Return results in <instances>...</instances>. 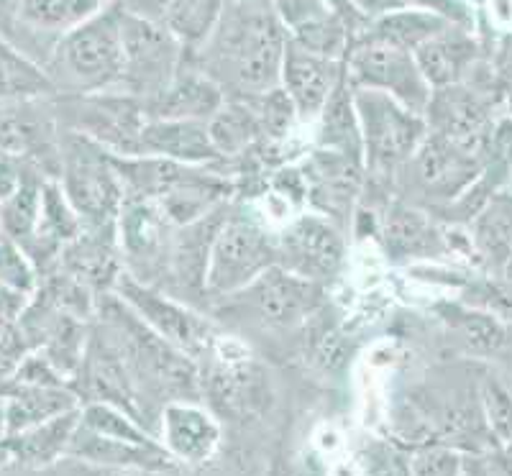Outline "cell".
Instances as JSON below:
<instances>
[{
  "label": "cell",
  "instance_id": "cell-42",
  "mask_svg": "<svg viewBox=\"0 0 512 476\" xmlns=\"http://www.w3.org/2000/svg\"><path fill=\"white\" fill-rule=\"evenodd\" d=\"M349 3L364 24L384 16V13L397 11V8H408V6H402V0H349Z\"/></svg>",
  "mask_w": 512,
  "mask_h": 476
},
{
  "label": "cell",
  "instance_id": "cell-26",
  "mask_svg": "<svg viewBox=\"0 0 512 476\" xmlns=\"http://www.w3.org/2000/svg\"><path fill=\"white\" fill-rule=\"evenodd\" d=\"M77 420H80V407L29 430L13 433V436H0V456H3L6 474H31L67 456Z\"/></svg>",
  "mask_w": 512,
  "mask_h": 476
},
{
  "label": "cell",
  "instance_id": "cell-7",
  "mask_svg": "<svg viewBox=\"0 0 512 476\" xmlns=\"http://www.w3.org/2000/svg\"><path fill=\"white\" fill-rule=\"evenodd\" d=\"M277 264V228L269 226L256 205L233 203L216 236L208 264V305L249 287Z\"/></svg>",
  "mask_w": 512,
  "mask_h": 476
},
{
  "label": "cell",
  "instance_id": "cell-12",
  "mask_svg": "<svg viewBox=\"0 0 512 476\" xmlns=\"http://www.w3.org/2000/svg\"><path fill=\"white\" fill-rule=\"evenodd\" d=\"M351 236L313 210L277 228V264L313 285L331 290L349 264Z\"/></svg>",
  "mask_w": 512,
  "mask_h": 476
},
{
  "label": "cell",
  "instance_id": "cell-8",
  "mask_svg": "<svg viewBox=\"0 0 512 476\" xmlns=\"http://www.w3.org/2000/svg\"><path fill=\"white\" fill-rule=\"evenodd\" d=\"M482 172V157L428 131L418 151L395 175L392 190H395V200L423 208L433 215L459 200L479 180Z\"/></svg>",
  "mask_w": 512,
  "mask_h": 476
},
{
  "label": "cell",
  "instance_id": "cell-49",
  "mask_svg": "<svg viewBox=\"0 0 512 476\" xmlns=\"http://www.w3.org/2000/svg\"><path fill=\"white\" fill-rule=\"evenodd\" d=\"M510 180H512V164H510Z\"/></svg>",
  "mask_w": 512,
  "mask_h": 476
},
{
  "label": "cell",
  "instance_id": "cell-14",
  "mask_svg": "<svg viewBox=\"0 0 512 476\" xmlns=\"http://www.w3.org/2000/svg\"><path fill=\"white\" fill-rule=\"evenodd\" d=\"M344 64L351 88L377 90V93L395 98L410 111L425 116L433 90L425 82L423 72L410 52L356 34Z\"/></svg>",
  "mask_w": 512,
  "mask_h": 476
},
{
  "label": "cell",
  "instance_id": "cell-16",
  "mask_svg": "<svg viewBox=\"0 0 512 476\" xmlns=\"http://www.w3.org/2000/svg\"><path fill=\"white\" fill-rule=\"evenodd\" d=\"M374 241L392 267H418V264H443L454 256L448 226L433 218L428 210L390 200L377 210Z\"/></svg>",
  "mask_w": 512,
  "mask_h": 476
},
{
  "label": "cell",
  "instance_id": "cell-41",
  "mask_svg": "<svg viewBox=\"0 0 512 476\" xmlns=\"http://www.w3.org/2000/svg\"><path fill=\"white\" fill-rule=\"evenodd\" d=\"M482 405L489 428L500 441H512V395L500 379H482Z\"/></svg>",
  "mask_w": 512,
  "mask_h": 476
},
{
  "label": "cell",
  "instance_id": "cell-34",
  "mask_svg": "<svg viewBox=\"0 0 512 476\" xmlns=\"http://www.w3.org/2000/svg\"><path fill=\"white\" fill-rule=\"evenodd\" d=\"M208 134L223 162L241 157L256 141H262V128H259L251 98L226 95L221 108L210 116Z\"/></svg>",
  "mask_w": 512,
  "mask_h": 476
},
{
  "label": "cell",
  "instance_id": "cell-25",
  "mask_svg": "<svg viewBox=\"0 0 512 476\" xmlns=\"http://www.w3.org/2000/svg\"><path fill=\"white\" fill-rule=\"evenodd\" d=\"M413 57L431 90H438L464 82L472 75L474 67L482 62L484 54L477 31L459 24H448L446 29L420 44Z\"/></svg>",
  "mask_w": 512,
  "mask_h": 476
},
{
  "label": "cell",
  "instance_id": "cell-19",
  "mask_svg": "<svg viewBox=\"0 0 512 476\" xmlns=\"http://www.w3.org/2000/svg\"><path fill=\"white\" fill-rule=\"evenodd\" d=\"M297 164L305 180V205L351 236V223L364 198V164L323 149H308Z\"/></svg>",
  "mask_w": 512,
  "mask_h": 476
},
{
  "label": "cell",
  "instance_id": "cell-9",
  "mask_svg": "<svg viewBox=\"0 0 512 476\" xmlns=\"http://www.w3.org/2000/svg\"><path fill=\"white\" fill-rule=\"evenodd\" d=\"M57 185L82 223H113L126 198L111 151L67 128L59 134Z\"/></svg>",
  "mask_w": 512,
  "mask_h": 476
},
{
  "label": "cell",
  "instance_id": "cell-23",
  "mask_svg": "<svg viewBox=\"0 0 512 476\" xmlns=\"http://www.w3.org/2000/svg\"><path fill=\"white\" fill-rule=\"evenodd\" d=\"M272 11L285 26L290 41L323 57L346 59L351 41L359 34L323 0H272Z\"/></svg>",
  "mask_w": 512,
  "mask_h": 476
},
{
  "label": "cell",
  "instance_id": "cell-45",
  "mask_svg": "<svg viewBox=\"0 0 512 476\" xmlns=\"http://www.w3.org/2000/svg\"><path fill=\"white\" fill-rule=\"evenodd\" d=\"M292 476H320V471H318V466H315L313 461L308 459V464H303V469L297 471V474H292Z\"/></svg>",
  "mask_w": 512,
  "mask_h": 476
},
{
  "label": "cell",
  "instance_id": "cell-44",
  "mask_svg": "<svg viewBox=\"0 0 512 476\" xmlns=\"http://www.w3.org/2000/svg\"><path fill=\"white\" fill-rule=\"evenodd\" d=\"M16 6H18V0H0V34H6L8 26L13 24Z\"/></svg>",
  "mask_w": 512,
  "mask_h": 476
},
{
  "label": "cell",
  "instance_id": "cell-24",
  "mask_svg": "<svg viewBox=\"0 0 512 476\" xmlns=\"http://www.w3.org/2000/svg\"><path fill=\"white\" fill-rule=\"evenodd\" d=\"M226 100L223 90L210 80L185 52L180 70L167 82V88L144 105L146 118L159 121H210V116Z\"/></svg>",
  "mask_w": 512,
  "mask_h": 476
},
{
  "label": "cell",
  "instance_id": "cell-21",
  "mask_svg": "<svg viewBox=\"0 0 512 476\" xmlns=\"http://www.w3.org/2000/svg\"><path fill=\"white\" fill-rule=\"evenodd\" d=\"M344 77V59L323 57V54H315L310 49L300 47L295 41H287L280 70V88L295 103L303 128H308L318 118L323 105L328 103V98L341 85Z\"/></svg>",
  "mask_w": 512,
  "mask_h": 476
},
{
  "label": "cell",
  "instance_id": "cell-1",
  "mask_svg": "<svg viewBox=\"0 0 512 476\" xmlns=\"http://www.w3.org/2000/svg\"><path fill=\"white\" fill-rule=\"evenodd\" d=\"M287 41L290 36L272 6L226 0L208 39L187 54L223 95L251 98L280 85Z\"/></svg>",
  "mask_w": 512,
  "mask_h": 476
},
{
  "label": "cell",
  "instance_id": "cell-40",
  "mask_svg": "<svg viewBox=\"0 0 512 476\" xmlns=\"http://www.w3.org/2000/svg\"><path fill=\"white\" fill-rule=\"evenodd\" d=\"M21 476H185L182 471H144V469H121V466L90 464V461L75 459V456H62L52 466L41 471Z\"/></svg>",
  "mask_w": 512,
  "mask_h": 476
},
{
  "label": "cell",
  "instance_id": "cell-29",
  "mask_svg": "<svg viewBox=\"0 0 512 476\" xmlns=\"http://www.w3.org/2000/svg\"><path fill=\"white\" fill-rule=\"evenodd\" d=\"M141 154L162 157L190 167L223 164L216 146L210 141L205 121H159L149 118L141 134Z\"/></svg>",
  "mask_w": 512,
  "mask_h": 476
},
{
  "label": "cell",
  "instance_id": "cell-15",
  "mask_svg": "<svg viewBox=\"0 0 512 476\" xmlns=\"http://www.w3.org/2000/svg\"><path fill=\"white\" fill-rule=\"evenodd\" d=\"M72 387H75L82 405L98 402V405L118 407V410L139 420L141 425H146L152 433H157L154 423L146 415L139 389H136V382L128 372L121 351L116 349V343L111 341V336L103 331V326L95 318L90 323L85 354H82L75 379H72Z\"/></svg>",
  "mask_w": 512,
  "mask_h": 476
},
{
  "label": "cell",
  "instance_id": "cell-47",
  "mask_svg": "<svg viewBox=\"0 0 512 476\" xmlns=\"http://www.w3.org/2000/svg\"><path fill=\"white\" fill-rule=\"evenodd\" d=\"M239 3H251V6H272V0H239Z\"/></svg>",
  "mask_w": 512,
  "mask_h": 476
},
{
  "label": "cell",
  "instance_id": "cell-32",
  "mask_svg": "<svg viewBox=\"0 0 512 476\" xmlns=\"http://www.w3.org/2000/svg\"><path fill=\"white\" fill-rule=\"evenodd\" d=\"M118 0H18L11 26H26L36 34L52 36L57 44L67 31L85 24ZM8 26V31H11ZM6 31V34H8Z\"/></svg>",
  "mask_w": 512,
  "mask_h": 476
},
{
  "label": "cell",
  "instance_id": "cell-39",
  "mask_svg": "<svg viewBox=\"0 0 512 476\" xmlns=\"http://www.w3.org/2000/svg\"><path fill=\"white\" fill-rule=\"evenodd\" d=\"M254 103L256 118H259V128H262V139L269 144L292 146L297 136V128L303 126L300 116H297L295 103L290 95L277 85V88L267 90L262 95H251Z\"/></svg>",
  "mask_w": 512,
  "mask_h": 476
},
{
  "label": "cell",
  "instance_id": "cell-6",
  "mask_svg": "<svg viewBox=\"0 0 512 476\" xmlns=\"http://www.w3.org/2000/svg\"><path fill=\"white\" fill-rule=\"evenodd\" d=\"M200 402L223 423H256L274 405L272 377L244 341L223 333L218 349L200 361Z\"/></svg>",
  "mask_w": 512,
  "mask_h": 476
},
{
  "label": "cell",
  "instance_id": "cell-3",
  "mask_svg": "<svg viewBox=\"0 0 512 476\" xmlns=\"http://www.w3.org/2000/svg\"><path fill=\"white\" fill-rule=\"evenodd\" d=\"M328 302L331 290L274 264L236 295L210 302L208 315L223 333L249 346L256 336L290 341Z\"/></svg>",
  "mask_w": 512,
  "mask_h": 476
},
{
  "label": "cell",
  "instance_id": "cell-4",
  "mask_svg": "<svg viewBox=\"0 0 512 476\" xmlns=\"http://www.w3.org/2000/svg\"><path fill=\"white\" fill-rule=\"evenodd\" d=\"M354 100L361 126V164H364L361 205L379 210L395 200L392 190L395 175L423 144L428 123L425 116L377 90L354 88Z\"/></svg>",
  "mask_w": 512,
  "mask_h": 476
},
{
  "label": "cell",
  "instance_id": "cell-46",
  "mask_svg": "<svg viewBox=\"0 0 512 476\" xmlns=\"http://www.w3.org/2000/svg\"><path fill=\"white\" fill-rule=\"evenodd\" d=\"M505 105H507V116H512V82L505 88Z\"/></svg>",
  "mask_w": 512,
  "mask_h": 476
},
{
  "label": "cell",
  "instance_id": "cell-33",
  "mask_svg": "<svg viewBox=\"0 0 512 476\" xmlns=\"http://www.w3.org/2000/svg\"><path fill=\"white\" fill-rule=\"evenodd\" d=\"M436 318L441 320L448 336L459 343L461 349L477 356L497 354L505 349L507 326L492 315L474 310L459 300H443L433 308Z\"/></svg>",
  "mask_w": 512,
  "mask_h": 476
},
{
  "label": "cell",
  "instance_id": "cell-27",
  "mask_svg": "<svg viewBox=\"0 0 512 476\" xmlns=\"http://www.w3.org/2000/svg\"><path fill=\"white\" fill-rule=\"evenodd\" d=\"M80 228V215L67 203V198H64V192L59 190L57 182H44L39 218H36L31 236L21 244V249L26 251V256L31 259L36 272H39V277L57 267L59 256H62V251L67 249L72 238L80 233Z\"/></svg>",
  "mask_w": 512,
  "mask_h": 476
},
{
  "label": "cell",
  "instance_id": "cell-43",
  "mask_svg": "<svg viewBox=\"0 0 512 476\" xmlns=\"http://www.w3.org/2000/svg\"><path fill=\"white\" fill-rule=\"evenodd\" d=\"M461 476H492V469H489L487 461L477 459V456H464V469H461Z\"/></svg>",
  "mask_w": 512,
  "mask_h": 476
},
{
  "label": "cell",
  "instance_id": "cell-20",
  "mask_svg": "<svg viewBox=\"0 0 512 476\" xmlns=\"http://www.w3.org/2000/svg\"><path fill=\"white\" fill-rule=\"evenodd\" d=\"M157 438L180 469H203L221 456L223 425L200 400H177L159 410Z\"/></svg>",
  "mask_w": 512,
  "mask_h": 476
},
{
  "label": "cell",
  "instance_id": "cell-18",
  "mask_svg": "<svg viewBox=\"0 0 512 476\" xmlns=\"http://www.w3.org/2000/svg\"><path fill=\"white\" fill-rule=\"evenodd\" d=\"M236 200H226L210 213L200 215L192 223L177 226L172 231V244H169L167 277H164L162 290L177 300L187 302L192 308L208 313V264L210 251L216 244V236L226 223L228 213L233 210Z\"/></svg>",
  "mask_w": 512,
  "mask_h": 476
},
{
  "label": "cell",
  "instance_id": "cell-30",
  "mask_svg": "<svg viewBox=\"0 0 512 476\" xmlns=\"http://www.w3.org/2000/svg\"><path fill=\"white\" fill-rule=\"evenodd\" d=\"M308 128L310 149L336 151V154L361 162V126L349 77L341 80V85L333 90L328 103L323 105V111Z\"/></svg>",
  "mask_w": 512,
  "mask_h": 476
},
{
  "label": "cell",
  "instance_id": "cell-28",
  "mask_svg": "<svg viewBox=\"0 0 512 476\" xmlns=\"http://www.w3.org/2000/svg\"><path fill=\"white\" fill-rule=\"evenodd\" d=\"M67 456L90 461V464L121 466V469H144V471H182L167 448L159 441L154 443H134L123 438L103 436L95 430L82 428L77 420V428L67 446Z\"/></svg>",
  "mask_w": 512,
  "mask_h": 476
},
{
  "label": "cell",
  "instance_id": "cell-50",
  "mask_svg": "<svg viewBox=\"0 0 512 476\" xmlns=\"http://www.w3.org/2000/svg\"><path fill=\"white\" fill-rule=\"evenodd\" d=\"M0 236H3V233H0Z\"/></svg>",
  "mask_w": 512,
  "mask_h": 476
},
{
  "label": "cell",
  "instance_id": "cell-10",
  "mask_svg": "<svg viewBox=\"0 0 512 476\" xmlns=\"http://www.w3.org/2000/svg\"><path fill=\"white\" fill-rule=\"evenodd\" d=\"M57 123L67 131L88 136L116 157H141V134L146 126L144 105L121 90L49 98Z\"/></svg>",
  "mask_w": 512,
  "mask_h": 476
},
{
  "label": "cell",
  "instance_id": "cell-38",
  "mask_svg": "<svg viewBox=\"0 0 512 476\" xmlns=\"http://www.w3.org/2000/svg\"><path fill=\"white\" fill-rule=\"evenodd\" d=\"M44 182H47V177L39 175V172H29L8 198L0 200V233L16 241L18 246L24 244L34 231Z\"/></svg>",
  "mask_w": 512,
  "mask_h": 476
},
{
  "label": "cell",
  "instance_id": "cell-37",
  "mask_svg": "<svg viewBox=\"0 0 512 476\" xmlns=\"http://www.w3.org/2000/svg\"><path fill=\"white\" fill-rule=\"evenodd\" d=\"M226 0H167L162 24L180 39L187 52L203 44L216 26Z\"/></svg>",
  "mask_w": 512,
  "mask_h": 476
},
{
  "label": "cell",
  "instance_id": "cell-36",
  "mask_svg": "<svg viewBox=\"0 0 512 476\" xmlns=\"http://www.w3.org/2000/svg\"><path fill=\"white\" fill-rule=\"evenodd\" d=\"M54 85L39 62L0 34V103L52 98Z\"/></svg>",
  "mask_w": 512,
  "mask_h": 476
},
{
  "label": "cell",
  "instance_id": "cell-31",
  "mask_svg": "<svg viewBox=\"0 0 512 476\" xmlns=\"http://www.w3.org/2000/svg\"><path fill=\"white\" fill-rule=\"evenodd\" d=\"M466 226L479 267L502 274L512 254V195L495 192Z\"/></svg>",
  "mask_w": 512,
  "mask_h": 476
},
{
  "label": "cell",
  "instance_id": "cell-35",
  "mask_svg": "<svg viewBox=\"0 0 512 476\" xmlns=\"http://www.w3.org/2000/svg\"><path fill=\"white\" fill-rule=\"evenodd\" d=\"M448 24L451 21L431 11H423V8H397V11L384 13V16L364 24L359 34L413 54L420 44H425L431 36L446 29Z\"/></svg>",
  "mask_w": 512,
  "mask_h": 476
},
{
  "label": "cell",
  "instance_id": "cell-17",
  "mask_svg": "<svg viewBox=\"0 0 512 476\" xmlns=\"http://www.w3.org/2000/svg\"><path fill=\"white\" fill-rule=\"evenodd\" d=\"M175 226L159 210L154 200L123 198L116 218L118 249H121L123 272L136 282L162 290L167 277L169 244Z\"/></svg>",
  "mask_w": 512,
  "mask_h": 476
},
{
  "label": "cell",
  "instance_id": "cell-13",
  "mask_svg": "<svg viewBox=\"0 0 512 476\" xmlns=\"http://www.w3.org/2000/svg\"><path fill=\"white\" fill-rule=\"evenodd\" d=\"M123 75L118 90L146 105L180 70L187 49L162 21L123 11Z\"/></svg>",
  "mask_w": 512,
  "mask_h": 476
},
{
  "label": "cell",
  "instance_id": "cell-11",
  "mask_svg": "<svg viewBox=\"0 0 512 476\" xmlns=\"http://www.w3.org/2000/svg\"><path fill=\"white\" fill-rule=\"evenodd\" d=\"M113 295L121 297L157 336H162L164 341L172 343L175 349H180L198 364L208 359L221 343L223 331L208 313L167 295L159 287L136 282L126 272L118 277Z\"/></svg>",
  "mask_w": 512,
  "mask_h": 476
},
{
  "label": "cell",
  "instance_id": "cell-2",
  "mask_svg": "<svg viewBox=\"0 0 512 476\" xmlns=\"http://www.w3.org/2000/svg\"><path fill=\"white\" fill-rule=\"evenodd\" d=\"M95 320L121 351L144 410L157 430L159 410L177 400H200V364L146 326L113 292L98 297Z\"/></svg>",
  "mask_w": 512,
  "mask_h": 476
},
{
  "label": "cell",
  "instance_id": "cell-48",
  "mask_svg": "<svg viewBox=\"0 0 512 476\" xmlns=\"http://www.w3.org/2000/svg\"><path fill=\"white\" fill-rule=\"evenodd\" d=\"M502 277H507V279H512V254H510V259H507V264H505V269H502Z\"/></svg>",
  "mask_w": 512,
  "mask_h": 476
},
{
  "label": "cell",
  "instance_id": "cell-5",
  "mask_svg": "<svg viewBox=\"0 0 512 476\" xmlns=\"http://www.w3.org/2000/svg\"><path fill=\"white\" fill-rule=\"evenodd\" d=\"M121 21L123 6L118 0L54 44L44 62L54 93L90 95L118 90L123 75Z\"/></svg>",
  "mask_w": 512,
  "mask_h": 476
},
{
  "label": "cell",
  "instance_id": "cell-22",
  "mask_svg": "<svg viewBox=\"0 0 512 476\" xmlns=\"http://www.w3.org/2000/svg\"><path fill=\"white\" fill-rule=\"evenodd\" d=\"M54 269L70 274L72 279L93 290L98 297L105 292H113L118 277L123 274L116 221L82 223L80 233L67 244Z\"/></svg>",
  "mask_w": 512,
  "mask_h": 476
}]
</instances>
